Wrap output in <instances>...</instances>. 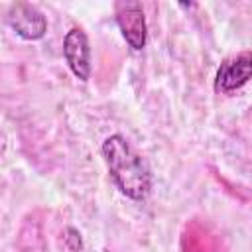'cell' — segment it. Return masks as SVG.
<instances>
[{
	"instance_id": "6da1fadb",
	"label": "cell",
	"mask_w": 252,
	"mask_h": 252,
	"mask_svg": "<svg viewBox=\"0 0 252 252\" xmlns=\"http://www.w3.org/2000/svg\"><path fill=\"white\" fill-rule=\"evenodd\" d=\"M102 159L116 189L132 201H144L154 185L146 159L128 144L122 134H110L100 146Z\"/></svg>"
},
{
	"instance_id": "7a4b0ae2",
	"label": "cell",
	"mask_w": 252,
	"mask_h": 252,
	"mask_svg": "<svg viewBox=\"0 0 252 252\" xmlns=\"http://www.w3.org/2000/svg\"><path fill=\"white\" fill-rule=\"evenodd\" d=\"M114 18L122 32V37L134 51H142L148 41V24L140 2H116Z\"/></svg>"
},
{
	"instance_id": "3957f363",
	"label": "cell",
	"mask_w": 252,
	"mask_h": 252,
	"mask_svg": "<svg viewBox=\"0 0 252 252\" xmlns=\"http://www.w3.org/2000/svg\"><path fill=\"white\" fill-rule=\"evenodd\" d=\"M6 22L22 39H28V41L41 39L47 32V20L43 12L37 6L28 2L12 4L6 14Z\"/></svg>"
},
{
	"instance_id": "277c9868",
	"label": "cell",
	"mask_w": 252,
	"mask_h": 252,
	"mask_svg": "<svg viewBox=\"0 0 252 252\" xmlns=\"http://www.w3.org/2000/svg\"><path fill=\"white\" fill-rule=\"evenodd\" d=\"M63 57L79 81L91 79V45L81 28H71L63 37Z\"/></svg>"
},
{
	"instance_id": "5b68a950",
	"label": "cell",
	"mask_w": 252,
	"mask_h": 252,
	"mask_svg": "<svg viewBox=\"0 0 252 252\" xmlns=\"http://www.w3.org/2000/svg\"><path fill=\"white\" fill-rule=\"evenodd\" d=\"M252 79V51H242L220 63L215 77V89L219 93H232L244 87Z\"/></svg>"
},
{
	"instance_id": "8992f818",
	"label": "cell",
	"mask_w": 252,
	"mask_h": 252,
	"mask_svg": "<svg viewBox=\"0 0 252 252\" xmlns=\"http://www.w3.org/2000/svg\"><path fill=\"white\" fill-rule=\"evenodd\" d=\"M63 236H65V244L73 250V252H79L83 248V240H81V234L73 228V226H67L63 230Z\"/></svg>"
}]
</instances>
